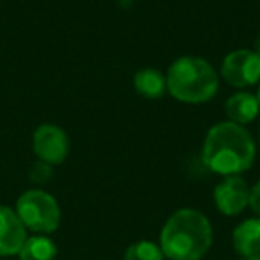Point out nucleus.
<instances>
[{
	"label": "nucleus",
	"mask_w": 260,
	"mask_h": 260,
	"mask_svg": "<svg viewBox=\"0 0 260 260\" xmlns=\"http://www.w3.org/2000/svg\"><path fill=\"white\" fill-rule=\"evenodd\" d=\"M256 146L251 134L234 121L216 123L207 132L202 159L210 171L223 177L241 175L255 160Z\"/></svg>",
	"instance_id": "obj_1"
},
{
	"label": "nucleus",
	"mask_w": 260,
	"mask_h": 260,
	"mask_svg": "<svg viewBox=\"0 0 260 260\" xmlns=\"http://www.w3.org/2000/svg\"><path fill=\"white\" fill-rule=\"evenodd\" d=\"M159 246L170 260H202L212 246V224L200 210L180 209L162 226Z\"/></svg>",
	"instance_id": "obj_2"
},
{
	"label": "nucleus",
	"mask_w": 260,
	"mask_h": 260,
	"mask_svg": "<svg viewBox=\"0 0 260 260\" xmlns=\"http://www.w3.org/2000/svg\"><path fill=\"white\" fill-rule=\"evenodd\" d=\"M166 87L182 104H205L212 100L219 87V77L210 62L202 57L184 55L170 66Z\"/></svg>",
	"instance_id": "obj_3"
},
{
	"label": "nucleus",
	"mask_w": 260,
	"mask_h": 260,
	"mask_svg": "<svg viewBox=\"0 0 260 260\" xmlns=\"http://www.w3.org/2000/svg\"><path fill=\"white\" fill-rule=\"evenodd\" d=\"M16 214L23 226L36 234H52L61 223V209L57 200L47 191L29 189L16 202Z\"/></svg>",
	"instance_id": "obj_4"
},
{
	"label": "nucleus",
	"mask_w": 260,
	"mask_h": 260,
	"mask_svg": "<svg viewBox=\"0 0 260 260\" xmlns=\"http://www.w3.org/2000/svg\"><path fill=\"white\" fill-rule=\"evenodd\" d=\"M221 75L230 86L248 87L260 82V55L255 50H234L223 59Z\"/></svg>",
	"instance_id": "obj_5"
},
{
	"label": "nucleus",
	"mask_w": 260,
	"mask_h": 260,
	"mask_svg": "<svg viewBox=\"0 0 260 260\" xmlns=\"http://www.w3.org/2000/svg\"><path fill=\"white\" fill-rule=\"evenodd\" d=\"M32 148L40 160L50 164V166H57V164L64 162L68 157L70 141L61 126L45 123V125L38 126L34 132Z\"/></svg>",
	"instance_id": "obj_6"
},
{
	"label": "nucleus",
	"mask_w": 260,
	"mask_h": 260,
	"mask_svg": "<svg viewBox=\"0 0 260 260\" xmlns=\"http://www.w3.org/2000/svg\"><path fill=\"white\" fill-rule=\"evenodd\" d=\"M214 203L224 216H237L249 205V189L239 175L224 177L214 189Z\"/></svg>",
	"instance_id": "obj_7"
},
{
	"label": "nucleus",
	"mask_w": 260,
	"mask_h": 260,
	"mask_svg": "<svg viewBox=\"0 0 260 260\" xmlns=\"http://www.w3.org/2000/svg\"><path fill=\"white\" fill-rule=\"evenodd\" d=\"M27 239V228L16 210L0 205V256H11L22 249Z\"/></svg>",
	"instance_id": "obj_8"
},
{
	"label": "nucleus",
	"mask_w": 260,
	"mask_h": 260,
	"mask_svg": "<svg viewBox=\"0 0 260 260\" xmlns=\"http://www.w3.org/2000/svg\"><path fill=\"white\" fill-rule=\"evenodd\" d=\"M224 112L228 116V121H234L237 125L251 123L260 112L256 94H251L248 91H239L232 94L224 104Z\"/></svg>",
	"instance_id": "obj_9"
},
{
	"label": "nucleus",
	"mask_w": 260,
	"mask_h": 260,
	"mask_svg": "<svg viewBox=\"0 0 260 260\" xmlns=\"http://www.w3.org/2000/svg\"><path fill=\"white\" fill-rule=\"evenodd\" d=\"M234 249L241 256L260 255V217H249L237 224L232 235Z\"/></svg>",
	"instance_id": "obj_10"
},
{
	"label": "nucleus",
	"mask_w": 260,
	"mask_h": 260,
	"mask_svg": "<svg viewBox=\"0 0 260 260\" xmlns=\"http://www.w3.org/2000/svg\"><path fill=\"white\" fill-rule=\"evenodd\" d=\"M134 87L145 98H160L166 93V77L155 68H143L134 75Z\"/></svg>",
	"instance_id": "obj_11"
},
{
	"label": "nucleus",
	"mask_w": 260,
	"mask_h": 260,
	"mask_svg": "<svg viewBox=\"0 0 260 260\" xmlns=\"http://www.w3.org/2000/svg\"><path fill=\"white\" fill-rule=\"evenodd\" d=\"M18 255L20 260H55L57 246L47 235H34L25 239Z\"/></svg>",
	"instance_id": "obj_12"
},
{
	"label": "nucleus",
	"mask_w": 260,
	"mask_h": 260,
	"mask_svg": "<svg viewBox=\"0 0 260 260\" xmlns=\"http://www.w3.org/2000/svg\"><path fill=\"white\" fill-rule=\"evenodd\" d=\"M162 256L160 246L152 241H138L125 251V260H162Z\"/></svg>",
	"instance_id": "obj_13"
},
{
	"label": "nucleus",
	"mask_w": 260,
	"mask_h": 260,
	"mask_svg": "<svg viewBox=\"0 0 260 260\" xmlns=\"http://www.w3.org/2000/svg\"><path fill=\"white\" fill-rule=\"evenodd\" d=\"M29 178L34 184H47L52 178V166L43 160H38L30 166L29 170Z\"/></svg>",
	"instance_id": "obj_14"
},
{
	"label": "nucleus",
	"mask_w": 260,
	"mask_h": 260,
	"mask_svg": "<svg viewBox=\"0 0 260 260\" xmlns=\"http://www.w3.org/2000/svg\"><path fill=\"white\" fill-rule=\"evenodd\" d=\"M249 207L260 217V180L249 189Z\"/></svg>",
	"instance_id": "obj_15"
},
{
	"label": "nucleus",
	"mask_w": 260,
	"mask_h": 260,
	"mask_svg": "<svg viewBox=\"0 0 260 260\" xmlns=\"http://www.w3.org/2000/svg\"><path fill=\"white\" fill-rule=\"evenodd\" d=\"M255 52L260 55V34L256 36V40H255Z\"/></svg>",
	"instance_id": "obj_16"
},
{
	"label": "nucleus",
	"mask_w": 260,
	"mask_h": 260,
	"mask_svg": "<svg viewBox=\"0 0 260 260\" xmlns=\"http://www.w3.org/2000/svg\"><path fill=\"white\" fill-rule=\"evenodd\" d=\"M244 260H260V255H253V256H244Z\"/></svg>",
	"instance_id": "obj_17"
},
{
	"label": "nucleus",
	"mask_w": 260,
	"mask_h": 260,
	"mask_svg": "<svg viewBox=\"0 0 260 260\" xmlns=\"http://www.w3.org/2000/svg\"><path fill=\"white\" fill-rule=\"evenodd\" d=\"M256 100H258V105H260V86H258V91H256Z\"/></svg>",
	"instance_id": "obj_18"
}]
</instances>
